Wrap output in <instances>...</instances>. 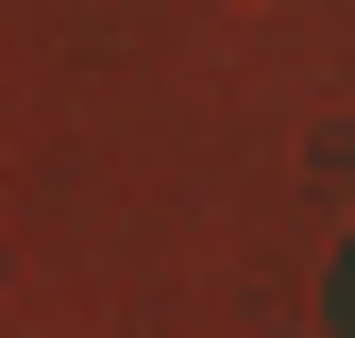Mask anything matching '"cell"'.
<instances>
[{"mask_svg":"<svg viewBox=\"0 0 355 338\" xmlns=\"http://www.w3.org/2000/svg\"><path fill=\"white\" fill-rule=\"evenodd\" d=\"M338 338H355V271H338Z\"/></svg>","mask_w":355,"mask_h":338,"instance_id":"obj_1","label":"cell"}]
</instances>
